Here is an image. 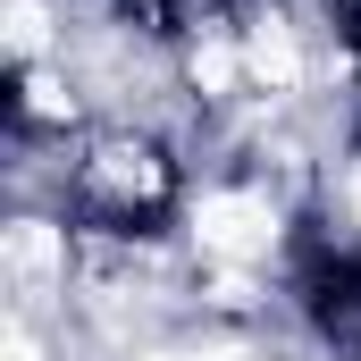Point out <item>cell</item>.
<instances>
[{
	"instance_id": "cell-1",
	"label": "cell",
	"mask_w": 361,
	"mask_h": 361,
	"mask_svg": "<svg viewBox=\"0 0 361 361\" xmlns=\"http://www.w3.org/2000/svg\"><path fill=\"white\" fill-rule=\"evenodd\" d=\"M185 160L177 143L143 118H92L68 143L59 169V219H76L85 235H169L185 219Z\"/></svg>"
},
{
	"instance_id": "cell-2",
	"label": "cell",
	"mask_w": 361,
	"mask_h": 361,
	"mask_svg": "<svg viewBox=\"0 0 361 361\" xmlns=\"http://www.w3.org/2000/svg\"><path fill=\"white\" fill-rule=\"evenodd\" d=\"M135 361H252L244 336H160V345H143Z\"/></svg>"
}]
</instances>
